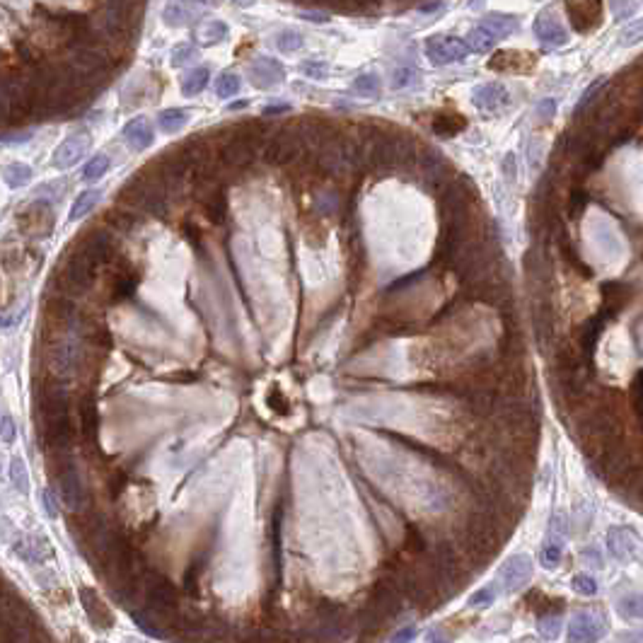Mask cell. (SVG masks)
Here are the masks:
<instances>
[{
	"label": "cell",
	"mask_w": 643,
	"mask_h": 643,
	"mask_svg": "<svg viewBox=\"0 0 643 643\" xmlns=\"http://www.w3.org/2000/svg\"><path fill=\"white\" fill-rule=\"evenodd\" d=\"M73 244H75L78 249H83L85 254H90L100 266L112 264L116 256V249H119V240H116V235L109 230V225H95V228L83 230Z\"/></svg>",
	"instance_id": "6da1fadb"
},
{
	"label": "cell",
	"mask_w": 643,
	"mask_h": 643,
	"mask_svg": "<svg viewBox=\"0 0 643 643\" xmlns=\"http://www.w3.org/2000/svg\"><path fill=\"white\" fill-rule=\"evenodd\" d=\"M53 211L51 201H32L24 211L17 213V230L24 237H46L53 230Z\"/></svg>",
	"instance_id": "7a4b0ae2"
},
{
	"label": "cell",
	"mask_w": 643,
	"mask_h": 643,
	"mask_svg": "<svg viewBox=\"0 0 643 643\" xmlns=\"http://www.w3.org/2000/svg\"><path fill=\"white\" fill-rule=\"evenodd\" d=\"M140 283V271L124 256L114 259V273H112V286H109V300L114 305L124 303V300L133 298L136 288Z\"/></svg>",
	"instance_id": "3957f363"
},
{
	"label": "cell",
	"mask_w": 643,
	"mask_h": 643,
	"mask_svg": "<svg viewBox=\"0 0 643 643\" xmlns=\"http://www.w3.org/2000/svg\"><path fill=\"white\" fill-rule=\"evenodd\" d=\"M300 150H303V143L300 138L293 136L288 128H283L281 133H276L273 138L266 140V148H264V162L268 164H291L300 157Z\"/></svg>",
	"instance_id": "277c9868"
},
{
	"label": "cell",
	"mask_w": 643,
	"mask_h": 643,
	"mask_svg": "<svg viewBox=\"0 0 643 643\" xmlns=\"http://www.w3.org/2000/svg\"><path fill=\"white\" fill-rule=\"evenodd\" d=\"M426 53L433 66H448L467 58L469 46L467 41L457 39V36H431L426 44Z\"/></svg>",
	"instance_id": "5b68a950"
},
{
	"label": "cell",
	"mask_w": 643,
	"mask_h": 643,
	"mask_svg": "<svg viewBox=\"0 0 643 643\" xmlns=\"http://www.w3.org/2000/svg\"><path fill=\"white\" fill-rule=\"evenodd\" d=\"M530 578H532V561L523 554H516V556H511V559H506L498 571V580H501V585L506 587V592L523 590V587L530 583Z\"/></svg>",
	"instance_id": "8992f818"
},
{
	"label": "cell",
	"mask_w": 643,
	"mask_h": 643,
	"mask_svg": "<svg viewBox=\"0 0 643 643\" xmlns=\"http://www.w3.org/2000/svg\"><path fill=\"white\" fill-rule=\"evenodd\" d=\"M566 12L578 32H590L602 20V0H566Z\"/></svg>",
	"instance_id": "52a82bcc"
},
{
	"label": "cell",
	"mask_w": 643,
	"mask_h": 643,
	"mask_svg": "<svg viewBox=\"0 0 643 643\" xmlns=\"http://www.w3.org/2000/svg\"><path fill=\"white\" fill-rule=\"evenodd\" d=\"M97 428H100V414H97V402L92 390H85L78 399V433L83 436L85 445H95Z\"/></svg>",
	"instance_id": "ba28073f"
},
{
	"label": "cell",
	"mask_w": 643,
	"mask_h": 643,
	"mask_svg": "<svg viewBox=\"0 0 643 643\" xmlns=\"http://www.w3.org/2000/svg\"><path fill=\"white\" fill-rule=\"evenodd\" d=\"M78 595H80V605H83V610H85V615H88V620H90L92 627L102 629V632H104V629H112L114 627V612L109 610L107 605H104V600L97 595L92 587L83 585Z\"/></svg>",
	"instance_id": "9c48e42d"
},
{
	"label": "cell",
	"mask_w": 643,
	"mask_h": 643,
	"mask_svg": "<svg viewBox=\"0 0 643 643\" xmlns=\"http://www.w3.org/2000/svg\"><path fill=\"white\" fill-rule=\"evenodd\" d=\"M88 145H90L88 133H73V136L66 138L56 148V152H53V164H56L58 169H68L70 164H75L85 152H88Z\"/></svg>",
	"instance_id": "30bf717a"
},
{
	"label": "cell",
	"mask_w": 643,
	"mask_h": 643,
	"mask_svg": "<svg viewBox=\"0 0 643 643\" xmlns=\"http://www.w3.org/2000/svg\"><path fill=\"white\" fill-rule=\"evenodd\" d=\"M471 100H474L476 107L483 109V112L496 114V112H501V109H506L508 104H511V95H508V90L503 88V85L486 83V85H479V88L474 90Z\"/></svg>",
	"instance_id": "8fae6325"
},
{
	"label": "cell",
	"mask_w": 643,
	"mask_h": 643,
	"mask_svg": "<svg viewBox=\"0 0 643 643\" xmlns=\"http://www.w3.org/2000/svg\"><path fill=\"white\" fill-rule=\"evenodd\" d=\"M283 66L278 63V61L273 58H256L249 63V80H252L256 88L266 90V88H273V85H278L281 80H283Z\"/></svg>",
	"instance_id": "7c38bea8"
},
{
	"label": "cell",
	"mask_w": 643,
	"mask_h": 643,
	"mask_svg": "<svg viewBox=\"0 0 643 643\" xmlns=\"http://www.w3.org/2000/svg\"><path fill=\"white\" fill-rule=\"evenodd\" d=\"M102 220H104V225L114 228L116 232H121V235H128V232L138 230L140 225H143L140 213L136 211V208L124 206V204H116L114 208H109V211L102 216Z\"/></svg>",
	"instance_id": "4fadbf2b"
},
{
	"label": "cell",
	"mask_w": 643,
	"mask_h": 643,
	"mask_svg": "<svg viewBox=\"0 0 643 643\" xmlns=\"http://www.w3.org/2000/svg\"><path fill=\"white\" fill-rule=\"evenodd\" d=\"M605 620H600L592 612H580L571 620L568 627V639L571 641H597L605 632Z\"/></svg>",
	"instance_id": "5bb4252c"
},
{
	"label": "cell",
	"mask_w": 643,
	"mask_h": 643,
	"mask_svg": "<svg viewBox=\"0 0 643 643\" xmlns=\"http://www.w3.org/2000/svg\"><path fill=\"white\" fill-rule=\"evenodd\" d=\"M532 66H535V56H532V53L513 51V48L498 51L491 61H488V68L501 70V73H525V70H532Z\"/></svg>",
	"instance_id": "9a60e30c"
},
{
	"label": "cell",
	"mask_w": 643,
	"mask_h": 643,
	"mask_svg": "<svg viewBox=\"0 0 643 643\" xmlns=\"http://www.w3.org/2000/svg\"><path fill=\"white\" fill-rule=\"evenodd\" d=\"M535 34H537V39L542 41V46H547V48L563 46L568 41L566 29L561 27L559 20L551 17V12H542V15L535 20Z\"/></svg>",
	"instance_id": "2e32d148"
},
{
	"label": "cell",
	"mask_w": 643,
	"mask_h": 643,
	"mask_svg": "<svg viewBox=\"0 0 643 643\" xmlns=\"http://www.w3.org/2000/svg\"><path fill=\"white\" fill-rule=\"evenodd\" d=\"M12 547H15V554L27 563H44L51 556V547H48V542L41 535L20 537V540H15Z\"/></svg>",
	"instance_id": "e0dca14e"
},
{
	"label": "cell",
	"mask_w": 643,
	"mask_h": 643,
	"mask_svg": "<svg viewBox=\"0 0 643 643\" xmlns=\"http://www.w3.org/2000/svg\"><path fill=\"white\" fill-rule=\"evenodd\" d=\"M607 547L612 551V556L620 561H629L636 556V549H639V542H636L634 532L629 528H615L607 535Z\"/></svg>",
	"instance_id": "ac0fdd59"
},
{
	"label": "cell",
	"mask_w": 643,
	"mask_h": 643,
	"mask_svg": "<svg viewBox=\"0 0 643 643\" xmlns=\"http://www.w3.org/2000/svg\"><path fill=\"white\" fill-rule=\"evenodd\" d=\"M208 561H211V547H201L192 556V561H189L187 573H184V587H187L189 595H194V597L199 595V585H201V578H204V573H206Z\"/></svg>",
	"instance_id": "d6986e66"
},
{
	"label": "cell",
	"mask_w": 643,
	"mask_h": 643,
	"mask_svg": "<svg viewBox=\"0 0 643 643\" xmlns=\"http://www.w3.org/2000/svg\"><path fill=\"white\" fill-rule=\"evenodd\" d=\"M124 138L128 140V145H131L133 150H145L152 145L155 133H152V126L145 116H136V119H131L124 126Z\"/></svg>",
	"instance_id": "ffe728a7"
},
{
	"label": "cell",
	"mask_w": 643,
	"mask_h": 643,
	"mask_svg": "<svg viewBox=\"0 0 643 643\" xmlns=\"http://www.w3.org/2000/svg\"><path fill=\"white\" fill-rule=\"evenodd\" d=\"M372 332L382 334V336H399L414 332V317H404V315H380L375 317V324H372Z\"/></svg>",
	"instance_id": "44dd1931"
},
{
	"label": "cell",
	"mask_w": 643,
	"mask_h": 643,
	"mask_svg": "<svg viewBox=\"0 0 643 643\" xmlns=\"http://www.w3.org/2000/svg\"><path fill=\"white\" fill-rule=\"evenodd\" d=\"M431 128L438 133V136L452 138V136H457L459 131L467 128V119H464L462 114H455V112H440V114H436V119H433Z\"/></svg>",
	"instance_id": "7402d4cb"
},
{
	"label": "cell",
	"mask_w": 643,
	"mask_h": 643,
	"mask_svg": "<svg viewBox=\"0 0 643 643\" xmlns=\"http://www.w3.org/2000/svg\"><path fill=\"white\" fill-rule=\"evenodd\" d=\"M315 615H317V620L322 624H327V627H339V629L344 627V607H341L339 602H334V600L317 597Z\"/></svg>",
	"instance_id": "603a6c76"
},
{
	"label": "cell",
	"mask_w": 643,
	"mask_h": 643,
	"mask_svg": "<svg viewBox=\"0 0 643 643\" xmlns=\"http://www.w3.org/2000/svg\"><path fill=\"white\" fill-rule=\"evenodd\" d=\"M525 605H528L532 612H537L540 617H547V615H559L563 607V600L544 595L542 590H532L530 595L525 597Z\"/></svg>",
	"instance_id": "cb8c5ba5"
},
{
	"label": "cell",
	"mask_w": 643,
	"mask_h": 643,
	"mask_svg": "<svg viewBox=\"0 0 643 643\" xmlns=\"http://www.w3.org/2000/svg\"><path fill=\"white\" fill-rule=\"evenodd\" d=\"M481 24L486 29H491V32L498 36V39H506V36H511L518 29V20H516V17H513V15H498V12H491V15H486L481 20Z\"/></svg>",
	"instance_id": "d4e9b609"
},
{
	"label": "cell",
	"mask_w": 643,
	"mask_h": 643,
	"mask_svg": "<svg viewBox=\"0 0 643 643\" xmlns=\"http://www.w3.org/2000/svg\"><path fill=\"white\" fill-rule=\"evenodd\" d=\"M225 36H228V24L225 22L206 20L196 27V39H199L201 44H218V41H223Z\"/></svg>",
	"instance_id": "484cf974"
},
{
	"label": "cell",
	"mask_w": 643,
	"mask_h": 643,
	"mask_svg": "<svg viewBox=\"0 0 643 643\" xmlns=\"http://www.w3.org/2000/svg\"><path fill=\"white\" fill-rule=\"evenodd\" d=\"M467 46H469V51H476V53H483V51H488V48H493V44L496 41H498V36H496L491 29H486L481 24V27H474L471 29V32L467 34Z\"/></svg>",
	"instance_id": "4316f807"
},
{
	"label": "cell",
	"mask_w": 643,
	"mask_h": 643,
	"mask_svg": "<svg viewBox=\"0 0 643 643\" xmlns=\"http://www.w3.org/2000/svg\"><path fill=\"white\" fill-rule=\"evenodd\" d=\"M208 78H211V70L204 68V66H201V68H194L192 73H187V75H184V80H182V92H184V95H187V97L199 95V92L208 85Z\"/></svg>",
	"instance_id": "83f0119b"
},
{
	"label": "cell",
	"mask_w": 643,
	"mask_h": 643,
	"mask_svg": "<svg viewBox=\"0 0 643 643\" xmlns=\"http://www.w3.org/2000/svg\"><path fill=\"white\" fill-rule=\"evenodd\" d=\"M102 199V192H97V189H90V192H83L80 196L75 199V204H73L70 208V220H80L85 218L88 213L92 211V208L97 206V201Z\"/></svg>",
	"instance_id": "f1b7e54d"
},
{
	"label": "cell",
	"mask_w": 643,
	"mask_h": 643,
	"mask_svg": "<svg viewBox=\"0 0 643 643\" xmlns=\"http://www.w3.org/2000/svg\"><path fill=\"white\" fill-rule=\"evenodd\" d=\"M3 179L8 182V187H12V189L24 187L27 182H32V167H27V164H22V162H10V164H5V169H3Z\"/></svg>",
	"instance_id": "f546056e"
},
{
	"label": "cell",
	"mask_w": 643,
	"mask_h": 643,
	"mask_svg": "<svg viewBox=\"0 0 643 643\" xmlns=\"http://www.w3.org/2000/svg\"><path fill=\"white\" fill-rule=\"evenodd\" d=\"M187 121H189V112H184V109H164V112L157 116V124H160L164 133L179 131Z\"/></svg>",
	"instance_id": "4dcf8cb0"
},
{
	"label": "cell",
	"mask_w": 643,
	"mask_h": 643,
	"mask_svg": "<svg viewBox=\"0 0 643 643\" xmlns=\"http://www.w3.org/2000/svg\"><path fill=\"white\" fill-rule=\"evenodd\" d=\"M404 551L412 556H419L426 551V535L424 530H419L416 525H409L407 532H404Z\"/></svg>",
	"instance_id": "1f68e13d"
},
{
	"label": "cell",
	"mask_w": 643,
	"mask_h": 643,
	"mask_svg": "<svg viewBox=\"0 0 643 643\" xmlns=\"http://www.w3.org/2000/svg\"><path fill=\"white\" fill-rule=\"evenodd\" d=\"M182 235L184 240H187L189 244H192V249L196 254H204V232H201L199 225L194 223V220H184L182 223Z\"/></svg>",
	"instance_id": "d6a6232c"
},
{
	"label": "cell",
	"mask_w": 643,
	"mask_h": 643,
	"mask_svg": "<svg viewBox=\"0 0 643 643\" xmlns=\"http://www.w3.org/2000/svg\"><path fill=\"white\" fill-rule=\"evenodd\" d=\"M620 615L627 620H643V595H627L620 600Z\"/></svg>",
	"instance_id": "836d02e7"
},
{
	"label": "cell",
	"mask_w": 643,
	"mask_h": 643,
	"mask_svg": "<svg viewBox=\"0 0 643 643\" xmlns=\"http://www.w3.org/2000/svg\"><path fill=\"white\" fill-rule=\"evenodd\" d=\"M639 41H643V17L629 22L620 32V46H636Z\"/></svg>",
	"instance_id": "e575fe53"
},
{
	"label": "cell",
	"mask_w": 643,
	"mask_h": 643,
	"mask_svg": "<svg viewBox=\"0 0 643 643\" xmlns=\"http://www.w3.org/2000/svg\"><path fill=\"white\" fill-rule=\"evenodd\" d=\"M237 92H240V78L235 73H223L216 83V95L228 100V97H235Z\"/></svg>",
	"instance_id": "d590c367"
},
{
	"label": "cell",
	"mask_w": 643,
	"mask_h": 643,
	"mask_svg": "<svg viewBox=\"0 0 643 643\" xmlns=\"http://www.w3.org/2000/svg\"><path fill=\"white\" fill-rule=\"evenodd\" d=\"M107 169H109V157L107 155H95L88 164H85L83 177L88 182H97V179H102V177L107 174Z\"/></svg>",
	"instance_id": "8d00e7d4"
},
{
	"label": "cell",
	"mask_w": 643,
	"mask_h": 643,
	"mask_svg": "<svg viewBox=\"0 0 643 643\" xmlns=\"http://www.w3.org/2000/svg\"><path fill=\"white\" fill-rule=\"evenodd\" d=\"M10 479L12 483H15V488L20 493H27L29 491V479H27V469H24V462L20 457H15L10 462Z\"/></svg>",
	"instance_id": "74e56055"
},
{
	"label": "cell",
	"mask_w": 643,
	"mask_h": 643,
	"mask_svg": "<svg viewBox=\"0 0 643 643\" xmlns=\"http://www.w3.org/2000/svg\"><path fill=\"white\" fill-rule=\"evenodd\" d=\"M305 237H308L310 247L320 249L324 240H327V225H324V220H310L308 228H305Z\"/></svg>",
	"instance_id": "f35d334b"
},
{
	"label": "cell",
	"mask_w": 643,
	"mask_h": 643,
	"mask_svg": "<svg viewBox=\"0 0 643 643\" xmlns=\"http://www.w3.org/2000/svg\"><path fill=\"white\" fill-rule=\"evenodd\" d=\"M276 44H278V48L283 53H293L303 46V34L296 32V29H283V32L278 34V39H276Z\"/></svg>",
	"instance_id": "ab89813d"
},
{
	"label": "cell",
	"mask_w": 643,
	"mask_h": 643,
	"mask_svg": "<svg viewBox=\"0 0 643 643\" xmlns=\"http://www.w3.org/2000/svg\"><path fill=\"white\" fill-rule=\"evenodd\" d=\"M353 90L360 92V95H365V97H375V95H380V78L372 75V73L358 75L356 83H353Z\"/></svg>",
	"instance_id": "60d3db41"
},
{
	"label": "cell",
	"mask_w": 643,
	"mask_h": 643,
	"mask_svg": "<svg viewBox=\"0 0 643 643\" xmlns=\"http://www.w3.org/2000/svg\"><path fill=\"white\" fill-rule=\"evenodd\" d=\"M164 22L172 24V27H182V24H187V20H192L189 17V12L184 10V5L179 3H169L167 8H164Z\"/></svg>",
	"instance_id": "b9f144b4"
},
{
	"label": "cell",
	"mask_w": 643,
	"mask_h": 643,
	"mask_svg": "<svg viewBox=\"0 0 643 643\" xmlns=\"http://www.w3.org/2000/svg\"><path fill=\"white\" fill-rule=\"evenodd\" d=\"M585 206H587V194L583 189H571V196H568V216L578 218L585 211Z\"/></svg>",
	"instance_id": "7bdbcfd3"
},
{
	"label": "cell",
	"mask_w": 643,
	"mask_h": 643,
	"mask_svg": "<svg viewBox=\"0 0 643 643\" xmlns=\"http://www.w3.org/2000/svg\"><path fill=\"white\" fill-rule=\"evenodd\" d=\"M493 600H496V590H493V587H491V585H488V587H481V590H476L474 595L469 597V607H474V610L491 607Z\"/></svg>",
	"instance_id": "ee69618b"
},
{
	"label": "cell",
	"mask_w": 643,
	"mask_h": 643,
	"mask_svg": "<svg viewBox=\"0 0 643 643\" xmlns=\"http://www.w3.org/2000/svg\"><path fill=\"white\" fill-rule=\"evenodd\" d=\"M266 404L273 409L276 414H281V416H288V414H291V404H288L286 397L281 394V390H278V387H271V392H268V394H266Z\"/></svg>",
	"instance_id": "f6af8a7d"
},
{
	"label": "cell",
	"mask_w": 643,
	"mask_h": 643,
	"mask_svg": "<svg viewBox=\"0 0 643 643\" xmlns=\"http://www.w3.org/2000/svg\"><path fill=\"white\" fill-rule=\"evenodd\" d=\"M107 486H109V493H112V498H119L121 491H124V488L128 486V471L114 469L112 476H109V481H107Z\"/></svg>",
	"instance_id": "bcb514c9"
},
{
	"label": "cell",
	"mask_w": 643,
	"mask_h": 643,
	"mask_svg": "<svg viewBox=\"0 0 643 643\" xmlns=\"http://www.w3.org/2000/svg\"><path fill=\"white\" fill-rule=\"evenodd\" d=\"M540 561H542V566H547V568L559 566V561H561V547L559 544L556 542L544 544L542 551H540Z\"/></svg>",
	"instance_id": "7dc6e473"
},
{
	"label": "cell",
	"mask_w": 643,
	"mask_h": 643,
	"mask_svg": "<svg viewBox=\"0 0 643 643\" xmlns=\"http://www.w3.org/2000/svg\"><path fill=\"white\" fill-rule=\"evenodd\" d=\"M571 585H573V590H575V592H580V595H595V592H597L595 578H590V575H585V573L575 575Z\"/></svg>",
	"instance_id": "c3c4849f"
},
{
	"label": "cell",
	"mask_w": 643,
	"mask_h": 643,
	"mask_svg": "<svg viewBox=\"0 0 643 643\" xmlns=\"http://www.w3.org/2000/svg\"><path fill=\"white\" fill-rule=\"evenodd\" d=\"M641 0H610L612 10H615V17L617 20H627L632 12L639 8Z\"/></svg>",
	"instance_id": "681fc988"
},
{
	"label": "cell",
	"mask_w": 643,
	"mask_h": 643,
	"mask_svg": "<svg viewBox=\"0 0 643 643\" xmlns=\"http://www.w3.org/2000/svg\"><path fill=\"white\" fill-rule=\"evenodd\" d=\"M196 56V48L192 44H182L172 48V66H184L189 58Z\"/></svg>",
	"instance_id": "f907efd6"
},
{
	"label": "cell",
	"mask_w": 643,
	"mask_h": 643,
	"mask_svg": "<svg viewBox=\"0 0 643 643\" xmlns=\"http://www.w3.org/2000/svg\"><path fill=\"white\" fill-rule=\"evenodd\" d=\"M424 276H426V271H424V268H421V271H414V273L404 276V278H399V281H394V283H390V288H387V291L392 293V291H399V288H409V286L419 283V281H421V278H424Z\"/></svg>",
	"instance_id": "816d5d0a"
},
{
	"label": "cell",
	"mask_w": 643,
	"mask_h": 643,
	"mask_svg": "<svg viewBox=\"0 0 643 643\" xmlns=\"http://www.w3.org/2000/svg\"><path fill=\"white\" fill-rule=\"evenodd\" d=\"M414 83V70L412 68H399L394 73V80H392V88H409Z\"/></svg>",
	"instance_id": "f5cc1de1"
},
{
	"label": "cell",
	"mask_w": 643,
	"mask_h": 643,
	"mask_svg": "<svg viewBox=\"0 0 643 643\" xmlns=\"http://www.w3.org/2000/svg\"><path fill=\"white\" fill-rule=\"evenodd\" d=\"M41 501H44L46 516L48 518H56L58 516V503H56V496H53L51 488H44V493H41Z\"/></svg>",
	"instance_id": "db71d44e"
},
{
	"label": "cell",
	"mask_w": 643,
	"mask_h": 643,
	"mask_svg": "<svg viewBox=\"0 0 643 643\" xmlns=\"http://www.w3.org/2000/svg\"><path fill=\"white\" fill-rule=\"evenodd\" d=\"M554 112H556L554 100H544V102H540V107H537V116L544 119V121H549L551 116H554Z\"/></svg>",
	"instance_id": "11a10c76"
},
{
	"label": "cell",
	"mask_w": 643,
	"mask_h": 643,
	"mask_svg": "<svg viewBox=\"0 0 643 643\" xmlns=\"http://www.w3.org/2000/svg\"><path fill=\"white\" fill-rule=\"evenodd\" d=\"M12 438H15V426L10 416L3 414V443H12Z\"/></svg>",
	"instance_id": "9f6ffc18"
},
{
	"label": "cell",
	"mask_w": 643,
	"mask_h": 643,
	"mask_svg": "<svg viewBox=\"0 0 643 643\" xmlns=\"http://www.w3.org/2000/svg\"><path fill=\"white\" fill-rule=\"evenodd\" d=\"M303 70L308 73V75H315V78H322L324 73H327V66L324 63H305Z\"/></svg>",
	"instance_id": "6f0895ef"
},
{
	"label": "cell",
	"mask_w": 643,
	"mask_h": 643,
	"mask_svg": "<svg viewBox=\"0 0 643 643\" xmlns=\"http://www.w3.org/2000/svg\"><path fill=\"white\" fill-rule=\"evenodd\" d=\"M29 136H32V131H22V133H5V145H12V143H22V140H29Z\"/></svg>",
	"instance_id": "680465c9"
},
{
	"label": "cell",
	"mask_w": 643,
	"mask_h": 643,
	"mask_svg": "<svg viewBox=\"0 0 643 643\" xmlns=\"http://www.w3.org/2000/svg\"><path fill=\"white\" fill-rule=\"evenodd\" d=\"M414 636H416L414 627H407V629H402V632H397L394 636H392V639H394V641H412Z\"/></svg>",
	"instance_id": "91938a15"
},
{
	"label": "cell",
	"mask_w": 643,
	"mask_h": 643,
	"mask_svg": "<svg viewBox=\"0 0 643 643\" xmlns=\"http://www.w3.org/2000/svg\"><path fill=\"white\" fill-rule=\"evenodd\" d=\"M303 17L310 22H327V15H322V12H303Z\"/></svg>",
	"instance_id": "94428289"
},
{
	"label": "cell",
	"mask_w": 643,
	"mask_h": 643,
	"mask_svg": "<svg viewBox=\"0 0 643 643\" xmlns=\"http://www.w3.org/2000/svg\"><path fill=\"white\" fill-rule=\"evenodd\" d=\"M443 8V3H428V5H421V12H436V10H440Z\"/></svg>",
	"instance_id": "6125c7cd"
},
{
	"label": "cell",
	"mask_w": 643,
	"mask_h": 643,
	"mask_svg": "<svg viewBox=\"0 0 643 643\" xmlns=\"http://www.w3.org/2000/svg\"><path fill=\"white\" fill-rule=\"evenodd\" d=\"M230 3H235L237 8H249V5H254V0H230Z\"/></svg>",
	"instance_id": "be15d7a7"
},
{
	"label": "cell",
	"mask_w": 643,
	"mask_h": 643,
	"mask_svg": "<svg viewBox=\"0 0 643 643\" xmlns=\"http://www.w3.org/2000/svg\"><path fill=\"white\" fill-rule=\"evenodd\" d=\"M620 639H641V641H643V632L634 634V636H629V634H624V636H622V634H620Z\"/></svg>",
	"instance_id": "e7e4bbea"
},
{
	"label": "cell",
	"mask_w": 643,
	"mask_h": 643,
	"mask_svg": "<svg viewBox=\"0 0 643 643\" xmlns=\"http://www.w3.org/2000/svg\"><path fill=\"white\" fill-rule=\"evenodd\" d=\"M360 3V8H363V5H367V3H380V0H358Z\"/></svg>",
	"instance_id": "03108f58"
},
{
	"label": "cell",
	"mask_w": 643,
	"mask_h": 643,
	"mask_svg": "<svg viewBox=\"0 0 643 643\" xmlns=\"http://www.w3.org/2000/svg\"><path fill=\"white\" fill-rule=\"evenodd\" d=\"M639 498L643 501V486H641V491H639Z\"/></svg>",
	"instance_id": "003e7915"
}]
</instances>
